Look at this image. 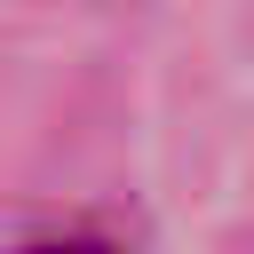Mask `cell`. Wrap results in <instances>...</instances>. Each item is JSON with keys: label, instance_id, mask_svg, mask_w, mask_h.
Wrapping results in <instances>:
<instances>
[{"label": "cell", "instance_id": "1", "mask_svg": "<svg viewBox=\"0 0 254 254\" xmlns=\"http://www.w3.org/2000/svg\"><path fill=\"white\" fill-rule=\"evenodd\" d=\"M24 254H103L95 238H40V246H24Z\"/></svg>", "mask_w": 254, "mask_h": 254}]
</instances>
